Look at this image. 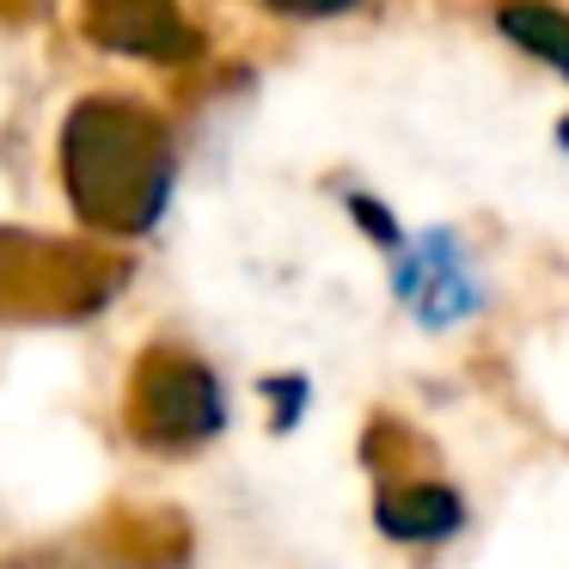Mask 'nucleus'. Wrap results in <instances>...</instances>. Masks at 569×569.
Returning a JSON list of instances; mask_svg holds the SVG:
<instances>
[{
    "label": "nucleus",
    "mask_w": 569,
    "mask_h": 569,
    "mask_svg": "<svg viewBox=\"0 0 569 569\" xmlns=\"http://www.w3.org/2000/svg\"><path fill=\"white\" fill-rule=\"evenodd\" d=\"M62 190L99 233H148L172 197V136L136 99H80L62 123Z\"/></svg>",
    "instance_id": "nucleus-1"
},
{
    "label": "nucleus",
    "mask_w": 569,
    "mask_h": 569,
    "mask_svg": "<svg viewBox=\"0 0 569 569\" xmlns=\"http://www.w3.org/2000/svg\"><path fill=\"white\" fill-rule=\"evenodd\" d=\"M129 429L141 447L184 453L227 429V392L214 368H202L184 349H148L129 380Z\"/></svg>",
    "instance_id": "nucleus-2"
},
{
    "label": "nucleus",
    "mask_w": 569,
    "mask_h": 569,
    "mask_svg": "<svg viewBox=\"0 0 569 569\" xmlns=\"http://www.w3.org/2000/svg\"><path fill=\"white\" fill-rule=\"evenodd\" d=\"M123 282V263L99 258L80 246H50V239H13L0 233V319H80L92 312L111 288Z\"/></svg>",
    "instance_id": "nucleus-3"
},
{
    "label": "nucleus",
    "mask_w": 569,
    "mask_h": 569,
    "mask_svg": "<svg viewBox=\"0 0 569 569\" xmlns=\"http://www.w3.org/2000/svg\"><path fill=\"white\" fill-rule=\"evenodd\" d=\"M392 295L417 312L422 331H453L490 300L453 227H429L422 239H405L392 251Z\"/></svg>",
    "instance_id": "nucleus-4"
},
{
    "label": "nucleus",
    "mask_w": 569,
    "mask_h": 569,
    "mask_svg": "<svg viewBox=\"0 0 569 569\" xmlns=\"http://www.w3.org/2000/svg\"><path fill=\"white\" fill-rule=\"evenodd\" d=\"M80 31L104 56H136V62H160V68H178L202 50L197 26L184 19L178 0H87Z\"/></svg>",
    "instance_id": "nucleus-5"
},
{
    "label": "nucleus",
    "mask_w": 569,
    "mask_h": 569,
    "mask_svg": "<svg viewBox=\"0 0 569 569\" xmlns=\"http://www.w3.org/2000/svg\"><path fill=\"white\" fill-rule=\"evenodd\" d=\"M373 527L398 545H447L466 527V496L435 478H392L373 496Z\"/></svg>",
    "instance_id": "nucleus-6"
},
{
    "label": "nucleus",
    "mask_w": 569,
    "mask_h": 569,
    "mask_svg": "<svg viewBox=\"0 0 569 569\" xmlns=\"http://www.w3.org/2000/svg\"><path fill=\"white\" fill-rule=\"evenodd\" d=\"M496 31L520 56H532V62L569 80V13L557 0H496Z\"/></svg>",
    "instance_id": "nucleus-7"
},
{
    "label": "nucleus",
    "mask_w": 569,
    "mask_h": 569,
    "mask_svg": "<svg viewBox=\"0 0 569 569\" xmlns=\"http://www.w3.org/2000/svg\"><path fill=\"white\" fill-rule=\"evenodd\" d=\"M349 214H356V227H361V233H368L380 251H398V246H405V227L392 221V209H386L380 197H361V190H356V197H349Z\"/></svg>",
    "instance_id": "nucleus-8"
},
{
    "label": "nucleus",
    "mask_w": 569,
    "mask_h": 569,
    "mask_svg": "<svg viewBox=\"0 0 569 569\" xmlns=\"http://www.w3.org/2000/svg\"><path fill=\"white\" fill-rule=\"evenodd\" d=\"M263 13H276V19H300V26H325V19H349V13H361L368 0H258Z\"/></svg>",
    "instance_id": "nucleus-9"
},
{
    "label": "nucleus",
    "mask_w": 569,
    "mask_h": 569,
    "mask_svg": "<svg viewBox=\"0 0 569 569\" xmlns=\"http://www.w3.org/2000/svg\"><path fill=\"white\" fill-rule=\"evenodd\" d=\"M270 398L282 405V410H276V422L288 429V422L300 417V405H307V380H270Z\"/></svg>",
    "instance_id": "nucleus-10"
},
{
    "label": "nucleus",
    "mask_w": 569,
    "mask_h": 569,
    "mask_svg": "<svg viewBox=\"0 0 569 569\" xmlns=\"http://www.w3.org/2000/svg\"><path fill=\"white\" fill-rule=\"evenodd\" d=\"M557 148L569 153V117H563V123H557Z\"/></svg>",
    "instance_id": "nucleus-11"
}]
</instances>
